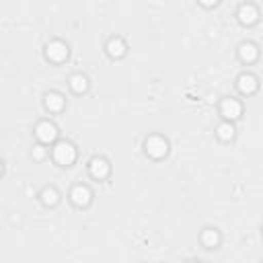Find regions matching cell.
<instances>
[{
	"instance_id": "obj_18",
	"label": "cell",
	"mask_w": 263,
	"mask_h": 263,
	"mask_svg": "<svg viewBox=\"0 0 263 263\" xmlns=\"http://www.w3.org/2000/svg\"><path fill=\"white\" fill-rule=\"evenodd\" d=\"M218 2H220V0H199V4H203V6H208V8H210V6H216Z\"/></svg>"
},
{
	"instance_id": "obj_6",
	"label": "cell",
	"mask_w": 263,
	"mask_h": 263,
	"mask_svg": "<svg viewBox=\"0 0 263 263\" xmlns=\"http://www.w3.org/2000/svg\"><path fill=\"white\" fill-rule=\"evenodd\" d=\"M236 88H238L242 95H253V92L259 88V80H257L255 74L245 72V74H240V76L236 78Z\"/></svg>"
},
{
	"instance_id": "obj_7",
	"label": "cell",
	"mask_w": 263,
	"mask_h": 263,
	"mask_svg": "<svg viewBox=\"0 0 263 263\" xmlns=\"http://www.w3.org/2000/svg\"><path fill=\"white\" fill-rule=\"evenodd\" d=\"M109 171H111V166H109V162L105 160V158H101V156H97V158H92L90 162H88V173H90V177L92 179H105L107 175H109Z\"/></svg>"
},
{
	"instance_id": "obj_17",
	"label": "cell",
	"mask_w": 263,
	"mask_h": 263,
	"mask_svg": "<svg viewBox=\"0 0 263 263\" xmlns=\"http://www.w3.org/2000/svg\"><path fill=\"white\" fill-rule=\"evenodd\" d=\"M45 154H47V152H45L43 146H33V158H35V160H43Z\"/></svg>"
},
{
	"instance_id": "obj_8",
	"label": "cell",
	"mask_w": 263,
	"mask_h": 263,
	"mask_svg": "<svg viewBox=\"0 0 263 263\" xmlns=\"http://www.w3.org/2000/svg\"><path fill=\"white\" fill-rule=\"evenodd\" d=\"M35 136H37L41 142L49 144V142H53V140L58 138V127H55L53 123H49V121H41V123H37V127H35Z\"/></svg>"
},
{
	"instance_id": "obj_10",
	"label": "cell",
	"mask_w": 263,
	"mask_h": 263,
	"mask_svg": "<svg viewBox=\"0 0 263 263\" xmlns=\"http://www.w3.org/2000/svg\"><path fill=\"white\" fill-rule=\"evenodd\" d=\"M238 58H240L242 62H247V64H253V62L259 58V47H257L255 43H251V41H245V43H240V47H238Z\"/></svg>"
},
{
	"instance_id": "obj_5",
	"label": "cell",
	"mask_w": 263,
	"mask_h": 263,
	"mask_svg": "<svg viewBox=\"0 0 263 263\" xmlns=\"http://www.w3.org/2000/svg\"><path fill=\"white\" fill-rule=\"evenodd\" d=\"M45 55H47L49 62L60 64V62H64V60L68 58V47H66V43H62V41H51V43L45 47Z\"/></svg>"
},
{
	"instance_id": "obj_16",
	"label": "cell",
	"mask_w": 263,
	"mask_h": 263,
	"mask_svg": "<svg viewBox=\"0 0 263 263\" xmlns=\"http://www.w3.org/2000/svg\"><path fill=\"white\" fill-rule=\"evenodd\" d=\"M216 136H218L220 140H224V142L232 140V138H234V125H232L230 121H224V123H220V125L216 127Z\"/></svg>"
},
{
	"instance_id": "obj_4",
	"label": "cell",
	"mask_w": 263,
	"mask_h": 263,
	"mask_svg": "<svg viewBox=\"0 0 263 263\" xmlns=\"http://www.w3.org/2000/svg\"><path fill=\"white\" fill-rule=\"evenodd\" d=\"M220 113H222L224 119L234 121V119H238V117L242 115V105H240L236 99H224V101L220 103Z\"/></svg>"
},
{
	"instance_id": "obj_15",
	"label": "cell",
	"mask_w": 263,
	"mask_h": 263,
	"mask_svg": "<svg viewBox=\"0 0 263 263\" xmlns=\"http://www.w3.org/2000/svg\"><path fill=\"white\" fill-rule=\"evenodd\" d=\"M39 197H41V203L47 205V208H53V205L60 201V193H58L53 187H45Z\"/></svg>"
},
{
	"instance_id": "obj_11",
	"label": "cell",
	"mask_w": 263,
	"mask_h": 263,
	"mask_svg": "<svg viewBox=\"0 0 263 263\" xmlns=\"http://www.w3.org/2000/svg\"><path fill=\"white\" fill-rule=\"evenodd\" d=\"M125 51H127V47H125L123 39H119V37H113V39H109V43H107V53H109L113 60H119V58H123V55H125Z\"/></svg>"
},
{
	"instance_id": "obj_3",
	"label": "cell",
	"mask_w": 263,
	"mask_h": 263,
	"mask_svg": "<svg viewBox=\"0 0 263 263\" xmlns=\"http://www.w3.org/2000/svg\"><path fill=\"white\" fill-rule=\"evenodd\" d=\"M70 199L76 208H88L92 201V191L86 185H74L70 191Z\"/></svg>"
},
{
	"instance_id": "obj_14",
	"label": "cell",
	"mask_w": 263,
	"mask_h": 263,
	"mask_svg": "<svg viewBox=\"0 0 263 263\" xmlns=\"http://www.w3.org/2000/svg\"><path fill=\"white\" fill-rule=\"evenodd\" d=\"M201 242H203V247H208V249L218 247V245H220V234H218V230L205 228V230L201 232Z\"/></svg>"
},
{
	"instance_id": "obj_2",
	"label": "cell",
	"mask_w": 263,
	"mask_h": 263,
	"mask_svg": "<svg viewBox=\"0 0 263 263\" xmlns=\"http://www.w3.org/2000/svg\"><path fill=\"white\" fill-rule=\"evenodd\" d=\"M144 148H146V154L152 156V158H162V156L168 152V144H166V140L160 138V136H150V138L146 140Z\"/></svg>"
},
{
	"instance_id": "obj_12",
	"label": "cell",
	"mask_w": 263,
	"mask_h": 263,
	"mask_svg": "<svg viewBox=\"0 0 263 263\" xmlns=\"http://www.w3.org/2000/svg\"><path fill=\"white\" fill-rule=\"evenodd\" d=\"M43 103H45V109H49V111H55V113H58V111H62V109H64V103H66V101H64V97H62V95H58V92H47Z\"/></svg>"
},
{
	"instance_id": "obj_13",
	"label": "cell",
	"mask_w": 263,
	"mask_h": 263,
	"mask_svg": "<svg viewBox=\"0 0 263 263\" xmlns=\"http://www.w3.org/2000/svg\"><path fill=\"white\" fill-rule=\"evenodd\" d=\"M70 88H72L76 95L86 92V90H88V78H86L84 74H74V76L70 78Z\"/></svg>"
},
{
	"instance_id": "obj_9",
	"label": "cell",
	"mask_w": 263,
	"mask_h": 263,
	"mask_svg": "<svg viewBox=\"0 0 263 263\" xmlns=\"http://www.w3.org/2000/svg\"><path fill=\"white\" fill-rule=\"evenodd\" d=\"M236 16H238V21H240L242 25L251 27V25H255V23L259 21V10H257V6H253V4H242V6L238 8Z\"/></svg>"
},
{
	"instance_id": "obj_1",
	"label": "cell",
	"mask_w": 263,
	"mask_h": 263,
	"mask_svg": "<svg viewBox=\"0 0 263 263\" xmlns=\"http://www.w3.org/2000/svg\"><path fill=\"white\" fill-rule=\"evenodd\" d=\"M53 160L62 166H70L76 160V148L70 142H60L53 148Z\"/></svg>"
}]
</instances>
